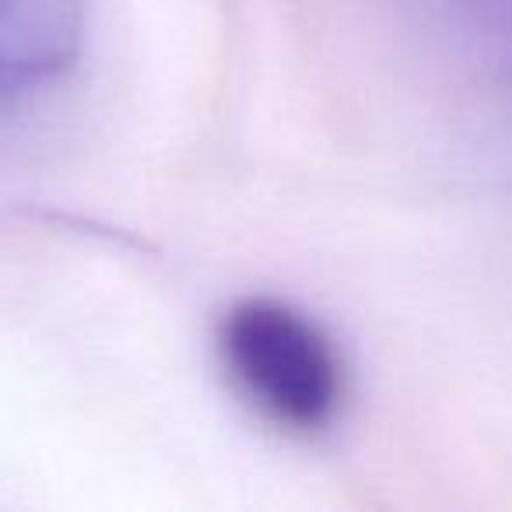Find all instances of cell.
Here are the masks:
<instances>
[{
    "instance_id": "cell-1",
    "label": "cell",
    "mask_w": 512,
    "mask_h": 512,
    "mask_svg": "<svg viewBox=\"0 0 512 512\" xmlns=\"http://www.w3.org/2000/svg\"><path fill=\"white\" fill-rule=\"evenodd\" d=\"M218 355L239 397L285 432H323L348 400V372L334 337L292 302L239 299L221 316Z\"/></svg>"
},
{
    "instance_id": "cell-2",
    "label": "cell",
    "mask_w": 512,
    "mask_h": 512,
    "mask_svg": "<svg viewBox=\"0 0 512 512\" xmlns=\"http://www.w3.org/2000/svg\"><path fill=\"white\" fill-rule=\"evenodd\" d=\"M88 0H0V116L36 106L78 67Z\"/></svg>"
}]
</instances>
